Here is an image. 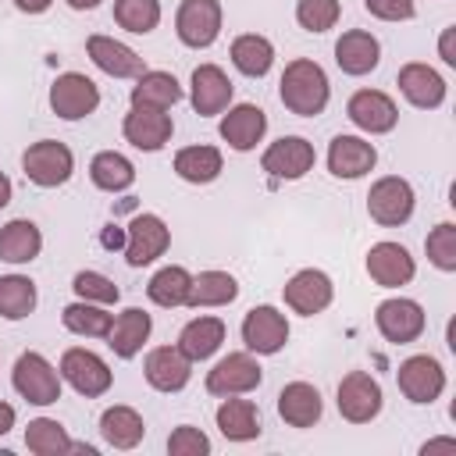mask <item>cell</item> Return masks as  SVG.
<instances>
[{
    "label": "cell",
    "mask_w": 456,
    "mask_h": 456,
    "mask_svg": "<svg viewBox=\"0 0 456 456\" xmlns=\"http://www.w3.org/2000/svg\"><path fill=\"white\" fill-rule=\"evenodd\" d=\"M278 96L281 103L299 114V118H317L324 107H328V96H331V86H328V75L317 61L310 57H296L285 64L281 71V82H278Z\"/></svg>",
    "instance_id": "obj_1"
},
{
    "label": "cell",
    "mask_w": 456,
    "mask_h": 456,
    "mask_svg": "<svg viewBox=\"0 0 456 456\" xmlns=\"http://www.w3.org/2000/svg\"><path fill=\"white\" fill-rule=\"evenodd\" d=\"M11 385L21 399L36 403V406H50L61 399V370L36 349L21 353L14 360V370H11Z\"/></svg>",
    "instance_id": "obj_2"
},
{
    "label": "cell",
    "mask_w": 456,
    "mask_h": 456,
    "mask_svg": "<svg viewBox=\"0 0 456 456\" xmlns=\"http://www.w3.org/2000/svg\"><path fill=\"white\" fill-rule=\"evenodd\" d=\"M21 171L39 189H57L75 171V153L57 139H39L21 153Z\"/></svg>",
    "instance_id": "obj_3"
},
{
    "label": "cell",
    "mask_w": 456,
    "mask_h": 456,
    "mask_svg": "<svg viewBox=\"0 0 456 456\" xmlns=\"http://www.w3.org/2000/svg\"><path fill=\"white\" fill-rule=\"evenodd\" d=\"M413 203H417L413 185L406 178H399V175L378 178L370 185V192H367V214H370V221H378L385 228L406 224L413 217Z\"/></svg>",
    "instance_id": "obj_4"
},
{
    "label": "cell",
    "mask_w": 456,
    "mask_h": 456,
    "mask_svg": "<svg viewBox=\"0 0 456 456\" xmlns=\"http://www.w3.org/2000/svg\"><path fill=\"white\" fill-rule=\"evenodd\" d=\"M57 370H61V381H68V385H71L78 395H86V399H96V395H103V392L114 385V374H110L107 360L96 356V353L86 349V346L64 349Z\"/></svg>",
    "instance_id": "obj_5"
},
{
    "label": "cell",
    "mask_w": 456,
    "mask_h": 456,
    "mask_svg": "<svg viewBox=\"0 0 456 456\" xmlns=\"http://www.w3.org/2000/svg\"><path fill=\"white\" fill-rule=\"evenodd\" d=\"M100 107V86L82 71H64L50 86V110L64 121H82Z\"/></svg>",
    "instance_id": "obj_6"
},
{
    "label": "cell",
    "mask_w": 456,
    "mask_h": 456,
    "mask_svg": "<svg viewBox=\"0 0 456 456\" xmlns=\"http://www.w3.org/2000/svg\"><path fill=\"white\" fill-rule=\"evenodd\" d=\"M171 246V228L160 214H135L125 228V260L128 267H146L164 256Z\"/></svg>",
    "instance_id": "obj_7"
},
{
    "label": "cell",
    "mask_w": 456,
    "mask_h": 456,
    "mask_svg": "<svg viewBox=\"0 0 456 456\" xmlns=\"http://www.w3.org/2000/svg\"><path fill=\"white\" fill-rule=\"evenodd\" d=\"M374 324H378V331H381L385 342H392V346H406V342H417V338L424 335L428 317H424V306H420L417 299L392 296V299L378 303V310H374Z\"/></svg>",
    "instance_id": "obj_8"
},
{
    "label": "cell",
    "mask_w": 456,
    "mask_h": 456,
    "mask_svg": "<svg viewBox=\"0 0 456 456\" xmlns=\"http://www.w3.org/2000/svg\"><path fill=\"white\" fill-rule=\"evenodd\" d=\"M264 370L256 363L253 353H228L221 356L210 370H207V392L210 395H246L253 388H260Z\"/></svg>",
    "instance_id": "obj_9"
},
{
    "label": "cell",
    "mask_w": 456,
    "mask_h": 456,
    "mask_svg": "<svg viewBox=\"0 0 456 456\" xmlns=\"http://www.w3.org/2000/svg\"><path fill=\"white\" fill-rule=\"evenodd\" d=\"M221 18H224L221 0H182L175 14V32L185 46L207 50L221 36Z\"/></svg>",
    "instance_id": "obj_10"
},
{
    "label": "cell",
    "mask_w": 456,
    "mask_h": 456,
    "mask_svg": "<svg viewBox=\"0 0 456 456\" xmlns=\"http://www.w3.org/2000/svg\"><path fill=\"white\" fill-rule=\"evenodd\" d=\"M242 342H246V349L256 353V356H274V353H281L285 342H289V321H285V314H281L278 306H271V303L253 306V310L242 317Z\"/></svg>",
    "instance_id": "obj_11"
},
{
    "label": "cell",
    "mask_w": 456,
    "mask_h": 456,
    "mask_svg": "<svg viewBox=\"0 0 456 456\" xmlns=\"http://www.w3.org/2000/svg\"><path fill=\"white\" fill-rule=\"evenodd\" d=\"M395 381H399V392H403L410 403L424 406V403H435V399L445 392V367H442L435 356L417 353V356H410V360L399 363Z\"/></svg>",
    "instance_id": "obj_12"
},
{
    "label": "cell",
    "mask_w": 456,
    "mask_h": 456,
    "mask_svg": "<svg viewBox=\"0 0 456 456\" xmlns=\"http://www.w3.org/2000/svg\"><path fill=\"white\" fill-rule=\"evenodd\" d=\"M338 413L349 424H370L381 413V385L367 370H349L338 381Z\"/></svg>",
    "instance_id": "obj_13"
},
{
    "label": "cell",
    "mask_w": 456,
    "mask_h": 456,
    "mask_svg": "<svg viewBox=\"0 0 456 456\" xmlns=\"http://www.w3.org/2000/svg\"><path fill=\"white\" fill-rule=\"evenodd\" d=\"M281 296H285V306H289L292 314L314 317V314H321V310L331 306V299H335V285H331V278H328L324 271H317V267H303V271H296V274L285 281Z\"/></svg>",
    "instance_id": "obj_14"
},
{
    "label": "cell",
    "mask_w": 456,
    "mask_h": 456,
    "mask_svg": "<svg viewBox=\"0 0 456 456\" xmlns=\"http://www.w3.org/2000/svg\"><path fill=\"white\" fill-rule=\"evenodd\" d=\"M346 114L360 132H370V135H385L399 121L395 100L388 93H381V89H356L349 96V103H346Z\"/></svg>",
    "instance_id": "obj_15"
},
{
    "label": "cell",
    "mask_w": 456,
    "mask_h": 456,
    "mask_svg": "<svg viewBox=\"0 0 456 456\" xmlns=\"http://www.w3.org/2000/svg\"><path fill=\"white\" fill-rule=\"evenodd\" d=\"M317 153H314V142H306L303 135H281L278 142H271L260 157V167L271 175V178H285V182H296L303 178L310 167H314Z\"/></svg>",
    "instance_id": "obj_16"
},
{
    "label": "cell",
    "mask_w": 456,
    "mask_h": 456,
    "mask_svg": "<svg viewBox=\"0 0 456 456\" xmlns=\"http://www.w3.org/2000/svg\"><path fill=\"white\" fill-rule=\"evenodd\" d=\"M86 53H89V61L103 71V75H110V78H139L142 71H146V61L128 46V43H121V39H114V36H89L86 39Z\"/></svg>",
    "instance_id": "obj_17"
},
{
    "label": "cell",
    "mask_w": 456,
    "mask_h": 456,
    "mask_svg": "<svg viewBox=\"0 0 456 456\" xmlns=\"http://www.w3.org/2000/svg\"><path fill=\"white\" fill-rule=\"evenodd\" d=\"M232 96H235V86L232 78L217 68V64H200L192 71V89H189V100H192V110L200 118H214V114H224L232 107Z\"/></svg>",
    "instance_id": "obj_18"
},
{
    "label": "cell",
    "mask_w": 456,
    "mask_h": 456,
    "mask_svg": "<svg viewBox=\"0 0 456 456\" xmlns=\"http://www.w3.org/2000/svg\"><path fill=\"white\" fill-rule=\"evenodd\" d=\"M367 274L381 289H399V285H410L413 281L417 264H413V256H410L406 246H399V242H374L367 249Z\"/></svg>",
    "instance_id": "obj_19"
},
{
    "label": "cell",
    "mask_w": 456,
    "mask_h": 456,
    "mask_svg": "<svg viewBox=\"0 0 456 456\" xmlns=\"http://www.w3.org/2000/svg\"><path fill=\"white\" fill-rule=\"evenodd\" d=\"M142 374H146L150 388H157V392H182L192 378V360L178 346H157L146 353Z\"/></svg>",
    "instance_id": "obj_20"
},
{
    "label": "cell",
    "mask_w": 456,
    "mask_h": 456,
    "mask_svg": "<svg viewBox=\"0 0 456 456\" xmlns=\"http://www.w3.org/2000/svg\"><path fill=\"white\" fill-rule=\"evenodd\" d=\"M125 139L135 146V150H146V153H157L171 132H175V121L167 110H153V107H132L125 114V125H121Z\"/></svg>",
    "instance_id": "obj_21"
},
{
    "label": "cell",
    "mask_w": 456,
    "mask_h": 456,
    "mask_svg": "<svg viewBox=\"0 0 456 456\" xmlns=\"http://www.w3.org/2000/svg\"><path fill=\"white\" fill-rule=\"evenodd\" d=\"M374 164L378 150L360 135H335L328 142V171L335 178H363L367 171H374Z\"/></svg>",
    "instance_id": "obj_22"
},
{
    "label": "cell",
    "mask_w": 456,
    "mask_h": 456,
    "mask_svg": "<svg viewBox=\"0 0 456 456\" xmlns=\"http://www.w3.org/2000/svg\"><path fill=\"white\" fill-rule=\"evenodd\" d=\"M399 93L413 103V107H420V110H435V107H442V100H445V78L431 68V64H420V61H410V64H403L399 68Z\"/></svg>",
    "instance_id": "obj_23"
},
{
    "label": "cell",
    "mask_w": 456,
    "mask_h": 456,
    "mask_svg": "<svg viewBox=\"0 0 456 456\" xmlns=\"http://www.w3.org/2000/svg\"><path fill=\"white\" fill-rule=\"evenodd\" d=\"M264 132H267V114L256 103H235L221 118V139L239 153H249L264 139Z\"/></svg>",
    "instance_id": "obj_24"
},
{
    "label": "cell",
    "mask_w": 456,
    "mask_h": 456,
    "mask_svg": "<svg viewBox=\"0 0 456 456\" xmlns=\"http://www.w3.org/2000/svg\"><path fill=\"white\" fill-rule=\"evenodd\" d=\"M278 413L289 428H314L324 413V399L310 381H289L278 392Z\"/></svg>",
    "instance_id": "obj_25"
},
{
    "label": "cell",
    "mask_w": 456,
    "mask_h": 456,
    "mask_svg": "<svg viewBox=\"0 0 456 456\" xmlns=\"http://www.w3.org/2000/svg\"><path fill=\"white\" fill-rule=\"evenodd\" d=\"M381 61V43L367 32V28H349L338 36L335 43V64L346 71V75H367L374 71Z\"/></svg>",
    "instance_id": "obj_26"
},
{
    "label": "cell",
    "mask_w": 456,
    "mask_h": 456,
    "mask_svg": "<svg viewBox=\"0 0 456 456\" xmlns=\"http://www.w3.org/2000/svg\"><path fill=\"white\" fill-rule=\"evenodd\" d=\"M150 331H153V317H150L146 310H139V306H128V310H121V314L110 321L107 346L114 349V356L132 360V356L142 349V342L150 338Z\"/></svg>",
    "instance_id": "obj_27"
},
{
    "label": "cell",
    "mask_w": 456,
    "mask_h": 456,
    "mask_svg": "<svg viewBox=\"0 0 456 456\" xmlns=\"http://www.w3.org/2000/svg\"><path fill=\"white\" fill-rule=\"evenodd\" d=\"M221 435L228 442H253L260 435V410L253 399H239V395H224V403L214 413Z\"/></svg>",
    "instance_id": "obj_28"
},
{
    "label": "cell",
    "mask_w": 456,
    "mask_h": 456,
    "mask_svg": "<svg viewBox=\"0 0 456 456\" xmlns=\"http://www.w3.org/2000/svg\"><path fill=\"white\" fill-rule=\"evenodd\" d=\"M43 249V232L28 217H14L0 228V260L7 264H32Z\"/></svg>",
    "instance_id": "obj_29"
},
{
    "label": "cell",
    "mask_w": 456,
    "mask_h": 456,
    "mask_svg": "<svg viewBox=\"0 0 456 456\" xmlns=\"http://www.w3.org/2000/svg\"><path fill=\"white\" fill-rule=\"evenodd\" d=\"M224 342V321L221 317H210V314H200L192 317L182 331H178V349L196 363V360H207L221 349Z\"/></svg>",
    "instance_id": "obj_30"
},
{
    "label": "cell",
    "mask_w": 456,
    "mask_h": 456,
    "mask_svg": "<svg viewBox=\"0 0 456 456\" xmlns=\"http://www.w3.org/2000/svg\"><path fill=\"white\" fill-rule=\"evenodd\" d=\"M221 171H224V157H221L217 146L196 142V146H185V150L175 153V175H178L182 182L207 185V182H214Z\"/></svg>",
    "instance_id": "obj_31"
},
{
    "label": "cell",
    "mask_w": 456,
    "mask_h": 456,
    "mask_svg": "<svg viewBox=\"0 0 456 456\" xmlns=\"http://www.w3.org/2000/svg\"><path fill=\"white\" fill-rule=\"evenodd\" d=\"M182 86L171 71H142L132 86V107H153V110H171L182 100Z\"/></svg>",
    "instance_id": "obj_32"
},
{
    "label": "cell",
    "mask_w": 456,
    "mask_h": 456,
    "mask_svg": "<svg viewBox=\"0 0 456 456\" xmlns=\"http://www.w3.org/2000/svg\"><path fill=\"white\" fill-rule=\"evenodd\" d=\"M100 435H103V442L114 445V449H135V445L142 442V435H146V424H142V417H139L132 406L114 403V406H107L103 417H100Z\"/></svg>",
    "instance_id": "obj_33"
},
{
    "label": "cell",
    "mask_w": 456,
    "mask_h": 456,
    "mask_svg": "<svg viewBox=\"0 0 456 456\" xmlns=\"http://www.w3.org/2000/svg\"><path fill=\"white\" fill-rule=\"evenodd\" d=\"M89 178L103 192H125L135 182V164L125 153H118V150H100L89 160Z\"/></svg>",
    "instance_id": "obj_34"
},
{
    "label": "cell",
    "mask_w": 456,
    "mask_h": 456,
    "mask_svg": "<svg viewBox=\"0 0 456 456\" xmlns=\"http://www.w3.org/2000/svg\"><path fill=\"white\" fill-rule=\"evenodd\" d=\"M235 296H239V281L228 271H200V274H192L185 306H192V310H200V306H228Z\"/></svg>",
    "instance_id": "obj_35"
},
{
    "label": "cell",
    "mask_w": 456,
    "mask_h": 456,
    "mask_svg": "<svg viewBox=\"0 0 456 456\" xmlns=\"http://www.w3.org/2000/svg\"><path fill=\"white\" fill-rule=\"evenodd\" d=\"M232 64L249 75V78H264L274 64V46L267 36L260 32H246V36H235L232 39Z\"/></svg>",
    "instance_id": "obj_36"
},
{
    "label": "cell",
    "mask_w": 456,
    "mask_h": 456,
    "mask_svg": "<svg viewBox=\"0 0 456 456\" xmlns=\"http://www.w3.org/2000/svg\"><path fill=\"white\" fill-rule=\"evenodd\" d=\"M110 321H114V314H107V306L86 303V299H75L61 310V324L71 335H86V338H107Z\"/></svg>",
    "instance_id": "obj_37"
},
{
    "label": "cell",
    "mask_w": 456,
    "mask_h": 456,
    "mask_svg": "<svg viewBox=\"0 0 456 456\" xmlns=\"http://www.w3.org/2000/svg\"><path fill=\"white\" fill-rule=\"evenodd\" d=\"M189 285H192V274H189L185 267H178V264H167V267H160V271L150 278L146 296H150L157 306L175 310V306H185Z\"/></svg>",
    "instance_id": "obj_38"
},
{
    "label": "cell",
    "mask_w": 456,
    "mask_h": 456,
    "mask_svg": "<svg viewBox=\"0 0 456 456\" xmlns=\"http://www.w3.org/2000/svg\"><path fill=\"white\" fill-rule=\"evenodd\" d=\"M25 445H28V452H36V456H61V452H71V438H68V431H64V424L61 420H53V417H36V420H28V428H25Z\"/></svg>",
    "instance_id": "obj_39"
},
{
    "label": "cell",
    "mask_w": 456,
    "mask_h": 456,
    "mask_svg": "<svg viewBox=\"0 0 456 456\" xmlns=\"http://www.w3.org/2000/svg\"><path fill=\"white\" fill-rule=\"evenodd\" d=\"M36 281L25 274H4L0 278V317L21 321L36 310Z\"/></svg>",
    "instance_id": "obj_40"
},
{
    "label": "cell",
    "mask_w": 456,
    "mask_h": 456,
    "mask_svg": "<svg viewBox=\"0 0 456 456\" xmlns=\"http://www.w3.org/2000/svg\"><path fill=\"white\" fill-rule=\"evenodd\" d=\"M114 21L135 36H146L160 25V0H114Z\"/></svg>",
    "instance_id": "obj_41"
},
{
    "label": "cell",
    "mask_w": 456,
    "mask_h": 456,
    "mask_svg": "<svg viewBox=\"0 0 456 456\" xmlns=\"http://www.w3.org/2000/svg\"><path fill=\"white\" fill-rule=\"evenodd\" d=\"M424 249H428V260L438 271H456V224L452 221L435 224L424 239Z\"/></svg>",
    "instance_id": "obj_42"
},
{
    "label": "cell",
    "mask_w": 456,
    "mask_h": 456,
    "mask_svg": "<svg viewBox=\"0 0 456 456\" xmlns=\"http://www.w3.org/2000/svg\"><path fill=\"white\" fill-rule=\"evenodd\" d=\"M71 289H75L78 299L100 303V306H110V303H118V296H121V289H118L107 274H100V271H78V274L71 278Z\"/></svg>",
    "instance_id": "obj_43"
},
{
    "label": "cell",
    "mask_w": 456,
    "mask_h": 456,
    "mask_svg": "<svg viewBox=\"0 0 456 456\" xmlns=\"http://www.w3.org/2000/svg\"><path fill=\"white\" fill-rule=\"evenodd\" d=\"M338 14H342V4L338 0H299L296 4V21L306 32H328V28H335Z\"/></svg>",
    "instance_id": "obj_44"
},
{
    "label": "cell",
    "mask_w": 456,
    "mask_h": 456,
    "mask_svg": "<svg viewBox=\"0 0 456 456\" xmlns=\"http://www.w3.org/2000/svg\"><path fill=\"white\" fill-rule=\"evenodd\" d=\"M167 452H171V456H207V452H210V438H207L200 428L182 424V428L171 431Z\"/></svg>",
    "instance_id": "obj_45"
},
{
    "label": "cell",
    "mask_w": 456,
    "mask_h": 456,
    "mask_svg": "<svg viewBox=\"0 0 456 456\" xmlns=\"http://www.w3.org/2000/svg\"><path fill=\"white\" fill-rule=\"evenodd\" d=\"M363 7L381 21H410L413 0H363Z\"/></svg>",
    "instance_id": "obj_46"
},
{
    "label": "cell",
    "mask_w": 456,
    "mask_h": 456,
    "mask_svg": "<svg viewBox=\"0 0 456 456\" xmlns=\"http://www.w3.org/2000/svg\"><path fill=\"white\" fill-rule=\"evenodd\" d=\"M438 57H442L449 68H456V25L442 28V36H438Z\"/></svg>",
    "instance_id": "obj_47"
},
{
    "label": "cell",
    "mask_w": 456,
    "mask_h": 456,
    "mask_svg": "<svg viewBox=\"0 0 456 456\" xmlns=\"http://www.w3.org/2000/svg\"><path fill=\"white\" fill-rule=\"evenodd\" d=\"M420 452H456V438H435V442H424Z\"/></svg>",
    "instance_id": "obj_48"
},
{
    "label": "cell",
    "mask_w": 456,
    "mask_h": 456,
    "mask_svg": "<svg viewBox=\"0 0 456 456\" xmlns=\"http://www.w3.org/2000/svg\"><path fill=\"white\" fill-rule=\"evenodd\" d=\"M103 246H107V249H121V246H125V232H121L118 224L103 228Z\"/></svg>",
    "instance_id": "obj_49"
},
{
    "label": "cell",
    "mask_w": 456,
    "mask_h": 456,
    "mask_svg": "<svg viewBox=\"0 0 456 456\" xmlns=\"http://www.w3.org/2000/svg\"><path fill=\"white\" fill-rule=\"evenodd\" d=\"M50 4L53 0H14V7L25 14H43V11H50Z\"/></svg>",
    "instance_id": "obj_50"
},
{
    "label": "cell",
    "mask_w": 456,
    "mask_h": 456,
    "mask_svg": "<svg viewBox=\"0 0 456 456\" xmlns=\"http://www.w3.org/2000/svg\"><path fill=\"white\" fill-rule=\"evenodd\" d=\"M14 417H18L14 406H11V403H0V435H7V431L14 428Z\"/></svg>",
    "instance_id": "obj_51"
},
{
    "label": "cell",
    "mask_w": 456,
    "mask_h": 456,
    "mask_svg": "<svg viewBox=\"0 0 456 456\" xmlns=\"http://www.w3.org/2000/svg\"><path fill=\"white\" fill-rule=\"evenodd\" d=\"M11 192H14V185H11V178H7L4 171H0V210H4L7 203H11Z\"/></svg>",
    "instance_id": "obj_52"
},
{
    "label": "cell",
    "mask_w": 456,
    "mask_h": 456,
    "mask_svg": "<svg viewBox=\"0 0 456 456\" xmlns=\"http://www.w3.org/2000/svg\"><path fill=\"white\" fill-rule=\"evenodd\" d=\"M96 4H100V0H68V7H71V11H93Z\"/></svg>",
    "instance_id": "obj_53"
}]
</instances>
